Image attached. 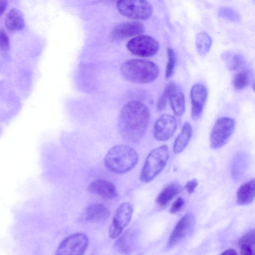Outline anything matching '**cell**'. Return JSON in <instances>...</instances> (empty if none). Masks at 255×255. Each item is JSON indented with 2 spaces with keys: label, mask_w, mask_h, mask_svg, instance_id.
Here are the masks:
<instances>
[{
  "label": "cell",
  "mask_w": 255,
  "mask_h": 255,
  "mask_svg": "<svg viewBox=\"0 0 255 255\" xmlns=\"http://www.w3.org/2000/svg\"><path fill=\"white\" fill-rule=\"evenodd\" d=\"M150 120L148 108L138 101L127 103L121 109L118 119V129L127 142L137 143L144 136Z\"/></svg>",
  "instance_id": "6da1fadb"
},
{
  "label": "cell",
  "mask_w": 255,
  "mask_h": 255,
  "mask_svg": "<svg viewBox=\"0 0 255 255\" xmlns=\"http://www.w3.org/2000/svg\"><path fill=\"white\" fill-rule=\"evenodd\" d=\"M138 160V155L134 148L127 145L119 144L107 152L104 164L113 173L123 174L134 168Z\"/></svg>",
  "instance_id": "7a4b0ae2"
},
{
  "label": "cell",
  "mask_w": 255,
  "mask_h": 255,
  "mask_svg": "<svg viewBox=\"0 0 255 255\" xmlns=\"http://www.w3.org/2000/svg\"><path fill=\"white\" fill-rule=\"evenodd\" d=\"M120 72L127 80L139 84L148 83L157 77L159 69L153 62L144 59H132L123 62Z\"/></svg>",
  "instance_id": "3957f363"
},
{
  "label": "cell",
  "mask_w": 255,
  "mask_h": 255,
  "mask_svg": "<svg viewBox=\"0 0 255 255\" xmlns=\"http://www.w3.org/2000/svg\"><path fill=\"white\" fill-rule=\"evenodd\" d=\"M169 155V148L166 145L152 150L147 156L141 169L140 180L145 183L152 181L166 166Z\"/></svg>",
  "instance_id": "277c9868"
},
{
  "label": "cell",
  "mask_w": 255,
  "mask_h": 255,
  "mask_svg": "<svg viewBox=\"0 0 255 255\" xmlns=\"http://www.w3.org/2000/svg\"><path fill=\"white\" fill-rule=\"evenodd\" d=\"M235 128V121L233 119L228 117L218 119L210 133L211 147L216 149L223 146L232 136Z\"/></svg>",
  "instance_id": "5b68a950"
},
{
  "label": "cell",
  "mask_w": 255,
  "mask_h": 255,
  "mask_svg": "<svg viewBox=\"0 0 255 255\" xmlns=\"http://www.w3.org/2000/svg\"><path fill=\"white\" fill-rule=\"evenodd\" d=\"M117 6L122 14L136 20L148 19L153 11L151 4L146 0H120Z\"/></svg>",
  "instance_id": "8992f818"
},
{
  "label": "cell",
  "mask_w": 255,
  "mask_h": 255,
  "mask_svg": "<svg viewBox=\"0 0 255 255\" xmlns=\"http://www.w3.org/2000/svg\"><path fill=\"white\" fill-rule=\"evenodd\" d=\"M88 242V238L85 234H71L60 242L55 255H84Z\"/></svg>",
  "instance_id": "52a82bcc"
},
{
  "label": "cell",
  "mask_w": 255,
  "mask_h": 255,
  "mask_svg": "<svg viewBox=\"0 0 255 255\" xmlns=\"http://www.w3.org/2000/svg\"><path fill=\"white\" fill-rule=\"evenodd\" d=\"M127 47L134 55L148 57L153 56L157 53L159 49V43L150 36L141 35L128 41Z\"/></svg>",
  "instance_id": "ba28073f"
},
{
  "label": "cell",
  "mask_w": 255,
  "mask_h": 255,
  "mask_svg": "<svg viewBox=\"0 0 255 255\" xmlns=\"http://www.w3.org/2000/svg\"><path fill=\"white\" fill-rule=\"evenodd\" d=\"M132 213V207L128 202L123 203L117 208L109 229L111 238L116 239L122 234L124 228L129 223Z\"/></svg>",
  "instance_id": "9c48e42d"
},
{
  "label": "cell",
  "mask_w": 255,
  "mask_h": 255,
  "mask_svg": "<svg viewBox=\"0 0 255 255\" xmlns=\"http://www.w3.org/2000/svg\"><path fill=\"white\" fill-rule=\"evenodd\" d=\"M176 128L177 121L175 117L169 114H163L154 124V137L159 141H166L172 136Z\"/></svg>",
  "instance_id": "30bf717a"
},
{
  "label": "cell",
  "mask_w": 255,
  "mask_h": 255,
  "mask_svg": "<svg viewBox=\"0 0 255 255\" xmlns=\"http://www.w3.org/2000/svg\"><path fill=\"white\" fill-rule=\"evenodd\" d=\"M194 224L193 214L191 213L185 214L175 225L169 237L167 248H171L180 242L190 232Z\"/></svg>",
  "instance_id": "8fae6325"
},
{
  "label": "cell",
  "mask_w": 255,
  "mask_h": 255,
  "mask_svg": "<svg viewBox=\"0 0 255 255\" xmlns=\"http://www.w3.org/2000/svg\"><path fill=\"white\" fill-rule=\"evenodd\" d=\"M190 97L192 104L191 117L196 120L201 116L207 98V90L201 84L194 85L191 90Z\"/></svg>",
  "instance_id": "7c38bea8"
},
{
  "label": "cell",
  "mask_w": 255,
  "mask_h": 255,
  "mask_svg": "<svg viewBox=\"0 0 255 255\" xmlns=\"http://www.w3.org/2000/svg\"><path fill=\"white\" fill-rule=\"evenodd\" d=\"M144 31V25L138 21H128L116 25L112 31L113 37L121 40L140 34Z\"/></svg>",
  "instance_id": "4fadbf2b"
},
{
  "label": "cell",
  "mask_w": 255,
  "mask_h": 255,
  "mask_svg": "<svg viewBox=\"0 0 255 255\" xmlns=\"http://www.w3.org/2000/svg\"><path fill=\"white\" fill-rule=\"evenodd\" d=\"M88 190L91 193L107 199L116 198L118 193L115 185L111 182L104 179H97L91 182Z\"/></svg>",
  "instance_id": "5bb4252c"
},
{
  "label": "cell",
  "mask_w": 255,
  "mask_h": 255,
  "mask_svg": "<svg viewBox=\"0 0 255 255\" xmlns=\"http://www.w3.org/2000/svg\"><path fill=\"white\" fill-rule=\"evenodd\" d=\"M109 215V210L105 205L101 203H93L86 208L83 217L87 221L100 222L107 220Z\"/></svg>",
  "instance_id": "9a60e30c"
},
{
  "label": "cell",
  "mask_w": 255,
  "mask_h": 255,
  "mask_svg": "<svg viewBox=\"0 0 255 255\" xmlns=\"http://www.w3.org/2000/svg\"><path fill=\"white\" fill-rule=\"evenodd\" d=\"M254 178L242 184L237 192V202L239 205H245L253 202L255 195Z\"/></svg>",
  "instance_id": "2e32d148"
},
{
  "label": "cell",
  "mask_w": 255,
  "mask_h": 255,
  "mask_svg": "<svg viewBox=\"0 0 255 255\" xmlns=\"http://www.w3.org/2000/svg\"><path fill=\"white\" fill-rule=\"evenodd\" d=\"M192 134V128L189 122H185L180 133L175 139L173 145V151L175 154L182 152L188 145Z\"/></svg>",
  "instance_id": "e0dca14e"
},
{
  "label": "cell",
  "mask_w": 255,
  "mask_h": 255,
  "mask_svg": "<svg viewBox=\"0 0 255 255\" xmlns=\"http://www.w3.org/2000/svg\"><path fill=\"white\" fill-rule=\"evenodd\" d=\"M134 235L130 230H127L119 236L115 243L118 252L121 255H129L133 245Z\"/></svg>",
  "instance_id": "ac0fdd59"
},
{
  "label": "cell",
  "mask_w": 255,
  "mask_h": 255,
  "mask_svg": "<svg viewBox=\"0 0 255 255\" xmlns=\"http://www.w3.org/2000/svg\"><path fill=\"white\" fill-rule=\"evenodd\" d=\"M181 190V186L178 183H170L158 194L156 202L159 205L164 206L168 204L180 192Z\"/></svg>",
  "instance_id": "d6986e66"
},
{
  "label": "cell",
  "mask_w": 255,
  "mask_h": 255,
  "mask_svg": "<svg viewBox=\"0 0 255 255\" xmlns=\"http://www.w3.org/2000/svg\"><path fill=\"white\" fill-rule=\"evenodd\" d=\"M5 23L6 27L12 31H19L24 28V20L21 12L13 8L7 14Z\"/></svg>",
  "instance_id": "ffe728a7"
},
{
  "label": "cell",
  "mask_w": 255,
  "mask_h": 255,
  "mask_svg": "<svg viewBox=\"0 0 255 255\" xmlns=\"http://www.w3.org/2000/svg\"><path fill=\"white\" fill-rule=\"evenodd\" d=\"M255 230L247 233L240 239L239 245L241 255H255Z\"/></svg>",
  "instance_id": "44dd1931"
},
{
  "label": "cell",
  "mask_w": 255,
  "mask_h": 255,
  "mask_svg": "<svg viewBox=\"0 0 255 255\" xmlns=\"http://www.w3.org/2000/svg\"><path fill=\"white\" fill-rule=\"evenodd\" d=\"M170 104L174 114L177 116H182L185 110V101L184 94L176 90L169 97Z\"/></svg>",
  "instance_id": "7402d4cb"
},
{
  "label": "cell",
  "mask_w": 255,
  "mask_h": 255,
  "mask_svg": "<svg viewBox=\"0 0 255 255\" xmlns=\"http://www.w3.org/2000/svg\"><path fill=\"white\" fill-rule=\"evenodd\" d=\"M212 40L205 32H200L196 36V45L197 51L200 55H205L209 51Z\"/></svg>",
  "instance_id": "603a6c76"
},
{
  "label": "cell",
  "mask_w": 255,
  "mask_h": 255,
  "mask_svg": "<svg viewBox=\"0 0 255 255\" xmlns=\"http://www.w3.org/2000/svg\"><path fill=\"white\" fill-rule=\"evenodd\" d=\"M176 90L177 89L174 83H170L167 85L157 101V109L158 111H162L165 108L170 95Z\"/></svg>",
  "instance_id": "cb8c5ba5"
},
{
  "label": "cell",
  "mask_w": 255,
  "mask_h": 255,
  "mask_svg": "<svg viewBox=\"0 0 255 255\" xmlns=\"http://www.w3.org/2000/svg\"><path fill=\"white\" fill-rule=\"evenodd\" d=\"M249 82V73L247 71H243L236 74L233 80V84L236 89L241 90L245 88Z\"/></svg>",
  "instance_id": "d4e9b609"
},
{
  "label": "cell",
  "mask_w": 255,
  "mask_h": 255,
  "mask_svg": "<svg viewBox=\"0 0 255 255\" xmlns=\"http://www.w3.org/2000/svg\"><path fill=\"white\" fill-rule=\"evenodd\" d=\"M218 13L219 16L232 21L238 22L241 19L239 13L230 7H220L218 9Z\"/></svg>",
  "instance_id": "484cf974"
},
{
  "label": "cell",
  "mask_w": 255,
  "mask_h": 255,
  "mask_svg": "<svg viewBox=\"0 0 255 255\" xmlns=\"http://www.w3.org/2000/svg\"><path fill=\"white\" fill-rule=\"evenodd\" d=\"M168 54V62L165 69V77L166 79L170 78L174 73L176 61V54L174 50L168 48L167 50Z\"/></svg>",
  "instance_id": "4316f807"
},
{
  "label": "cell",
  "mask_w": 255,
  "mask_h": 255,
  "mask_svg": "<svg viewBox=\"0 0 255 255\" xmlns=\"http://www.w3.org/2000/svg\"><path fill=\"white\" fill-rule=\"evenodd\" d=\"M245 59L242 55L236 54L233 55L229 61V67L232 70H238L244 66Z\"/></svg>",
  "instance_id": "83f0119b"
},
{
  "label": "cell",
  "mask_w": 255,
  "mask_h": 255,
  "mask_svg": "<svg viewBox=\"0 0 255 255\" xmlns=\"http://www.w3.org/2000/svg\"><path fill=\"white\" fill-rule=\"evenodd\" d=\"M8 37L4 30L0 29V49L3 52H5L8 50Z\"/></svg>",
  "instance_id": "f1b7e54d"
},
{
  "label": "cell",
  "mask_w": 255,
  "mask_h": 255,
  "mask_svg": "<svg viewBox=\"0 0 255 255\" xmlns=\"http://www.w3.org/2000/svg\"><path fill=\"white\" fill-rule=\"evenodd\" d=\"M184 204V199L181 197L177 198L171 206L169 210L170 213L171 214L177 213L182 208Z\"/></svg>",
  "instance_id": "f546056e"
},
{
  "label": "cell",
  "mask_w": 255,
  "mask_h": 255,
  "mask_svg": "<svg viewBox=\"0 0 255 255\" xmlns=\"http://www.w3.org/2000/svg\"><path fill=\"white\" fill-rule=\"evenodd\" d=\"M198 185V181L194 178L188 181L184 186L185 190L189 194H192L195 190Z\"/></svg>",
  "instance_id": "4dcf8cb0"
},
{
  "label": "cell",
  "mask_w": 255,
  "mask_h": 255,
  "mask_svg": "<svg viewBox=\"0 0 255 255\" xmlns=\"http://www.w3.org/2000/svg\"><path fill=\"white\" fill-rule=\"evenodd\" d=\"M220 255H238L237 252L234 249H229L222 253Z\"/></svg>",
  "instance_id": "1f68e13d"
},
{
  "label": "cell",
  "mask_w": 255,
  "mask_h": 255,
  "mask_svg": "<svg viewBox=\"0 0 255 255\" xmlns=\"http://www.w3.org/2000/svg\"><path fill=\"white\" fill-rule=\"evenodd\" d=\"M7 5V1L5 0H0V15L2 14L5 11Z\"/></svg>",
  "instance_id": "d6a6232c"
}]
</instances>
